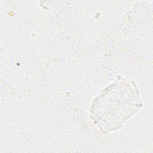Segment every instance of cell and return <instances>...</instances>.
I'll return each instance as SVG.
<instances>
[{
    "label": "cell",
    "instance_id": "6da1fadb",
    "mask_svg": "<svg viewBox=\"0 0 153 153\" xmlns=\"http://www.w3.org/2000/svg\"><path fill=\"white\" fill-rule=\"evenodd\" d=\"M142 106L136 83L118 81L104 88L93 99L90 118L106 133L120 128Z\"/></svg>",
    "mask_w": 153,
    "mask_h": 153
}]
</instances>
